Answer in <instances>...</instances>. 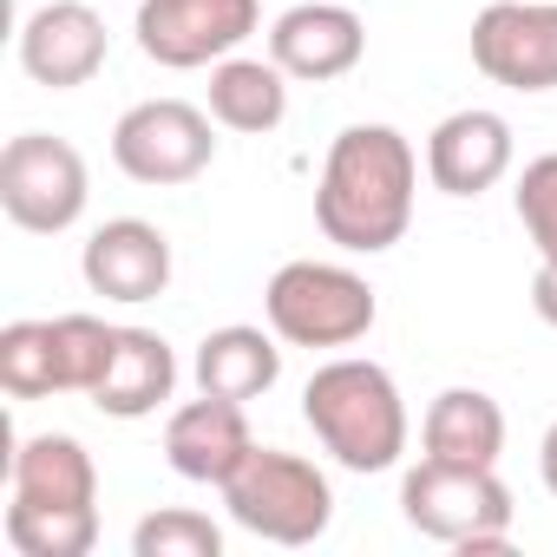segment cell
<instances>
[{"mask_svg":"<svg viewBox=\"0 0 557 557\" xmlns=\"http://www.w3.org/2000/svg\"><path fill=\"white\" fill-rule=\"evenodd\" d=\"M420 151L394 125H348L315 177V230L348 256H387L413 223Z\"/></svg>","mask_w":557,"mask_h":557,"instance_id":"6da1fadb","label":"cell"},{"mask_svg":"<svg viewBox=\"0 0 557 557\" xmlns=\"http://www.w3.org/2000/svg\"><path fill=\"white\" fill-rule=\"evenodd\" d=\"M302 420L322 440V453L348 472H394L407 453V400L400 381L381 361L335 355L309 374L302 387Z\"/></svg>","mask_w":557,"mask_h":557,"instance_id":"7a4b0ae2","label":"cell"},{"mask_svg":"<svg viewBox=\"0 0 557 557\" xmlns=\"http://www.w3.org/2000/svg\"><path fill=\"white\" fill-rule=\"evenodd\" d=\"M230 518L262 537V544H283V550H302L315 537H329L335 524V485L315 459L302 453H283V446H249V459L216 485Z\"/></svg>","mask_w":557,"mask_h":557,"instance_id":"3957f363","label":"cell"},{"mask_svg":"<svg viewBox=\"0 0 557 557\" xmlns=\"http://www.w3.org/2000/svg\"><path fill=\"white\" fill-rule=\"evenodd\" d=\"M400 511L420 537L466 557H492L511 544V485L498 479V466H453L420 453V466H407L400 479Z\"/></svg>","mask_w":557,"mask_h":557,"instance_id":"277c9868","label":"cell"},{"mask_svg":"<svg viewBox=\"0 0 557 557\" xmlns=\"http://www.w3.org/2000/svg\"><path fill=\"white\" fill-rule=\"evenodd\" d=\"M262 322L283 335L289 348H355V342L374 335L381 302L368 289V275H355L348 262L296 256V262H283L269 275Z\"/></svg>","mask_w":557,"mask_h":557,"instance_id":"5b68a950","label":"cell"},{"mask_svg":"<svg viewBox=\"0 0 557 557\" xmlns=\"http://www.w3.org/2000/svg\"><path fill=\"white\" fill-rule=\"evenodd\" d=\"M86 203H92V171L73 138H53V132L8 138V151H0V210H8V223L34 236H60L86 216Z\"/></svg>","mask_w":557,"mask_h":557,"instance_id":"8992f818","label":"cell"},{"mask_svg":"<svg viewBox=\"0 0 557 557\" xmlns=\"http://www.w3.org/2000/svg\"><path fill=\"white\" fill-rule=\"evenodd\" d=\"M112 164L151 190L197 184L216 164V119L190 99H138L112 125Z\"/></svg>","mask_w":557,"mask_h":557,"instance_id":"52a82bcc","label":"cell"},{"mask_svg":"<svg viewBox=\"0 0 557 557\" xmlns=\"http://www.w3.org/2000/svg\"><path fill=\"white\" fill-rule=\"evenodd\" d=\"M262 27V0H138V53L164 73H197L230 60Z\"/></svg>","mask_w":557,"mask_h":557,"instance_id":"ba28073f","label":"cell"},{"mask_svg":"<svg viewBox=\"0 0 557 557\" xmlns=\"http://www.w3.org/2000/svg\"><path fill=\"white\" fill-rule=\"evenodd\" d=\"M472 66L505 92H557V0H492V8H479Z\"/></svg>","mask_w":557,"mask_h":557,"instance_id":"9c48e42d","label":"cell"},{"mask_svg":"<svg viewBox=\"0 0 557 557\" xmlns=\"http://www.w3.org/2000/svg\"><path fill=\"white\" fill-rule=\"evenodd\" d=\"M112 53V34H106V14L86 8V0H47L21 21V66L34 86L47 92H73V86H92L99 66Z\"/></svg>","mask_w":557,"mask_h":557,"instance_id":"30bf717a","label":"cell"},{"mask_svg":"<svg viewBox=\"0 0 557 557\" xmlns=\"http://www.w3.org/2000/svg\"><path fill=\"white\" fill-rule=\"evenodd\" d=\"M361 53H368V27L348 0H302V8L275 14V27H269V60L309 86L348 79L361 66Z\"/></svg>","mask_w":557,"mask_h":557,"instance_id":"8fae6325","label":"cell"},{"mask_svg":"<svg viewBox=\"0 0 557 557\" xmlns=\"http://www.w3.org/2000/svg\"><path fill=\"white\" fill-rule=\"evenodd\" d=\"M79 275L86 289L106 302H158L171 289V236L145 216H112L86 236L79 249Z\"/></svg>","mask_w":557,"mask_h":557,"instance_id":"7c38bea8","label":"cell"},{"mask_svg":"<svg viewBox=\"0 0 557 557\" xmlns=\"http://www.w3.org/2000/svg\"><path fill=\"white\" fill-rule=\"evenodd\" d=\"M511 158H518V138H511L505 112H492V106L446 112L426 132V177L446 197H485L492 184L511 177Z\"/></svg>","mask_w":557,"mask_h":557,"instance_id":"4fadbf2b","label":"cell"},{"mask_svg":"<svg viewBox=\"0 0 557 557\" xmlns=\"http://www.w3.org/2000/svg\"><path fill=\"white\" fill-rule=\"evenodd\" d=\"M249 446H256V433H249L243 400L197 394L164 420V466L177 479H190V485H223L249 459Z\"/></svg>","mask_w":557,"mask_h":557,"instance_id":"5bb4252c","label":"cell"},{"mask_svg":"<svg viewBox=\"0 0 557 557\" xmlns=\"http://www.w3.org/2000/svg\"><path fill=\"white\" fill-rule=\"evenodd\" d=\"M8 498L86 511V505H99V466L73 433H27L8 459Z\"/></svg>","mask_w":557,"mask_h":557,"instance_id":"9a60e30c","label":"cell"},{"mask_svg":"<svg viewBox=\"0 0 557 557\" xmlns=\"http://www.w3.org/2000/svg\"><path fill=\"white\" fill-rule=\"evenodd\" d=\"M197 394H216V400H262L275 381H283V335L275 329H249V322H230V329H210L197 342Z\"/></svg>","mask_w":557,"mask_h":557,"instance_id":"2e32d148","label":"cell"},{"mask_svg":"<svg viewBox=\"0 0 557 557\" xmlns=\"http://www.w3.org/2000/svg\"><path fill=\"white\" fill-rule=\"evenodd\" d=\"M171 394H177V355H171V342L151 335V329H119V348H112L106 381L92 387V407L106 420H145Z\"/></svg>","mask_w":557,"mask_h":557,"instance_id":"e0dca14e","label":"cell"},{"mask_svg":"<svg viewBox=\"0 0 557 557\" xmlns=\"http://www.w3.org/2000/svg\"><path fill=\"white\" fill-rule=\"evenodd\" d=\"M420 453L426 459H453V466H498V453H505V407L485 387L433 394V407L420 420Z\"/></svg>","mask_w":557,"mask_h":557,"instance_id":"ac0fdd59","label":"cell"},{"mask_svg":"<svg viewBox=\"0 0 557 557\" xmlns=\"http://www.w3.org/2000/svg\"><path fill=\"white\" fill-rule=\"evenodd\" d=\"M210 119L223 132H243V138H262L289 119V73L275 60H216L210 66Z\"/></svg>","mask_w":557,"mask_h":557,"instance_id":"d6986e66","label":"cell"},{"mask_svg":"<svg viewBox=\"0 0 557 557\" xmlns=\"http://www.w3.org/2000/svg\"><path fill=\"white\" fill-rule=\"evenodd\" d=\"M0 387H8V400H53V394H66L53 322H8L0 329Z\"/></svg>","mask_w":557,"mask_h":557,"instance_id":"ffe728a7","label":"cell"},{"mask_svg":"<svg viewBox=\"0 0 557 557\" xmlns=\"http://www.w3.org/2000/svg\"><path fill=\"white\" fill-rule=\"evenodd\" d=\"M8 544L21 557H86L99 544V505L86 511H60V505H14L8 498Z\"/></svg>","mask_w":557,"mask_h":557,"instance_id":"44dd1931","label":"cell"},{"mask_svg":"<svg viewBox=\"0 0 557 557\" xmlns=\"http://www.w3.org/2000/svg\"><path fill=\"white\" fill-rule=\"evenodd\" d=\"M132 557H223V524H216L210 511L164 505V511L138 518V531H132Z\"/></svg>","mask_w":557,"mask_h":557,"instance_id":"7402d4cb","label":"cell"},{"mask_svg":"<svg viewBox=\"0 0 557 557\" xmlns=\"http://www.w3.org/2000/svg\"><path fill=\"white\" fill-rule=\"evenodd\" d=\"M53 335H60V374H66V394H86L106 381L112 368V348H119V329L99 322V315H53Z\"/></svg>","mask_w":557,"mask_h":557,"instance_id":"603a6c76","label":"cell"},{"mask_svg":"<svg viewBox=\"0 0 557 557\" xmlns=\"http://www.w3.org/2000/svg\"><path fill=\"white\" fill-rule=\"evenodd\" d=\"M511 210H518L531 249H537V256H557V151H544V158H531V164L518 171Z\"/></svg>","mask_w":557,"mask_h":557,"instance_id":"cb8c5ba5","label":"cell"},{"mask_svg":"<svg viewBox=\"0 0 557 557\" xmlns=\"http://www.w3.org/2000/svg\"><path fill=\"white\" fill-rule=\"evenodd\" d=\"M531 309L544 329H557V256H537V275H531Z\"/></svg>","mask_w":557,"mask_h":557,"instance_id":"d4e9b609","label":"cell"},{"mask_svg":"<svg viewBox=\"0 0 557 557\" xmlns=\"http://www.w3.org/2000/svg\"><path fill=\"white\" fill-rule=\"evenodd\" d=\"M537 472H544V485H550V498H557V420L544 426V446H537Z\"/></svg>","mask_w":557,"mask_h":557,"instance_id":"484cf974","label":"cell"}]
</instances>
